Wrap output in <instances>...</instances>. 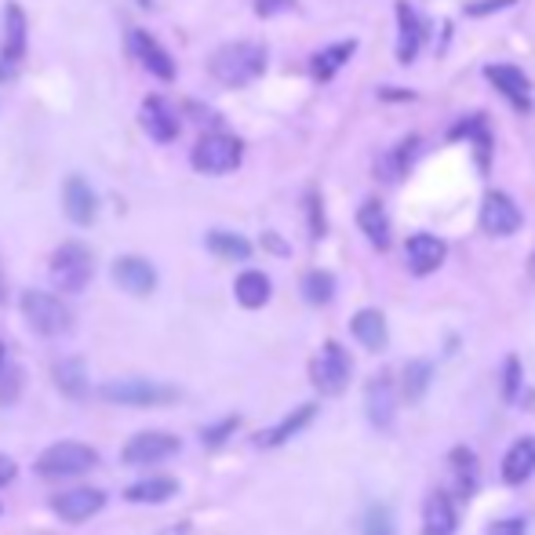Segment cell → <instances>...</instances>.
Returning a JSON list of instances; mask_svg holds the SVG:
<instances>
[{"instance_id":"28","label":"cell","mask_w":535,"mask_h":535,"mask_svg":"<svg viewBox=\"0 0 535 535\" xmlns=\"http://www.w3.org/2000/svg\"><path fill=\"white\" fill-rule=\"evenodd\" d=\"M455 532V506L445 492H434L426 499L423 535H452Z\"/></svg>"},{"instance_id":"17","label":"cell","mask_w":535,"mask_h":535,"mask_svg":"<svg viewBox=\"0 0 535 535\" xmlns=\"http://www.w3.org/2000/svg\"><path fill=\"white\" fill-rule=\"evenodd\" d=\"M394 11H397V62L412 66L415 55H419V48H423V41H426V22L415 15L408 0H397Z\"/></svg>"},{"instance_id":"1","label":"cell","mask_w":535,"mask_h":535,"mask_svg":"<svg viewBox=\"0 0 535 535\" xmlns=\"http://www.w3.org/2000/svg\"><path fill=\"white\" fill-rule=\"evenodd\" d=\"M266 62H270V55H266L263 44L233 41L215 51L212 62H208V73L223 88H248V84H255L266 73Z\"/></svg>"},{"instance_id":"46","label":"cell","mask_w":535,"mask_h":535,"mask_svg":"<svg viewBox=\"0 0 535 535\" xmlns=\"http://www.w3.org/2000/svg\"><path fill=\"white\" fill-rule=\"evenodd\" d=\"M379 99L394 102V99H415V95L412 91H404V88H379Z\"/></svg>"},{"instance_id":"9","label":"cell","mask_w":535,"mask_h":535,"mask_svg":"<svg viewBox=\"0 0 535 535\" xmlns=\"http://www.w3.org/2000/svg\"><path fill=\"white\" fill-rule=\"evenodd\" d=\"M30 48V19L22 11L19 0H4V15H0V59L19 66Z\"/></svg>"},{"instance_id":"48","label":"cell","mask_w":535,"mask_h":535,"mask_svg":"<svg viewBox=\"0 0 535 535\" xmlns=\"http://www.w3.org/2000/svg\"><path fill=\"white\" fill-rule=\"evenodd\" d=\"M4 295H8V281H4V266H0V303H4Z\"/></svg>"},{"instance_id":"38","label":"cell","mask_w":535,"mask_h":535,"mask_svg":"<svg viewBox=\"0 0 535 535\" xmlns=\"http://www.w3.org/2000/svg\"><path fill=\"white\" fill-rule=\"evenodd\" d=\"M233 430H237V415H230V419H223V423L208 426V430L201 434V441H204L208 448H219V445L226 441V437L233 434Z\"/></svg>"},{"instance_id":"35","label":"cell","mask_w":535,"mask_h":535,"mask_svg":"<svg viewBox=\"0 0 535 535\" xmlns=\"http://www.w3.org/2000/svg\"><path fill=\"white\" fill-rule=\"evenodd\" d=\"M306 219H310V237L321 241L324 237V208H321V193L310 190L306 193Z\"/></svg>"},{"instance_id":"27","label":"cell","mask_w":535,"mask_h":535,"mask_svg":"<svg viewBox=\"0 0 535 535\" xmlns=\"http://www.w3.org/2000/svg\"><path fill=\"white\" fill-rule=\"evenodd\" d=\"M357 51V41H343V44H328L324 51H317L310 59V73L317 77V81H332L335 73L343 70L346 62L354 59Z\"/></svg>"},{"instance_id":"2","label":"cell","mask_w":535,"mask_h":535,"mask_svg":"<svg viewBox=\"0 0 535 535\" xmlns=\"http://www.w3.org/2000/svg\"><path fill=\"white\" fill-rule=\"evenodd\" d=\"M99 466V452L81 441H55L48 445L37 463H33V474L44 477V481H70V477H84L88 470Z\"/></svg>"},{"instance_id":"39","label":"cell","mask_w":535,"mask_h":535,"mask_svg":"<svg viewBox=\"0 0 535 535\" xmlns=\"http://www.w3.org/2000/svg\"><path fill=\"white\" fill-rule=\"evenodd\" d=\"M517 394H521V361H517V357H506L503 397L506 401H517Z\"/></svg>"},{"instance_id":"5","label":"cell","mask_w":535,"mask_h":535,"mask_svg":"<svg viewBox=\"0 0 535 535\" xmlns=\"http://www.w3.org/2000/svg\"><path fill=\"white\" fill-rule=\"evenodd\" d=\"M99 397L106 404H121V408H164V404L179 401V390L150 379H110L99 386Z\"/></svg>"},{"instance_id":"24","label":"cell","mask_w":535,"mask_h":535,"mask_svg":"<svg viewBox=\"0 0 535 535\" xmlns=\"http://www.w3.org/2000/svg\"><path fill=\"white\" fill-rule=\"evenodd\" d=\"M233 295H237V303L244 306V310H259V306L270 303L273 295V284L266 273L259 270H244L237 281H233Z\"/></svg>"},{"instance_id":"29","label":"cell","mask_w":535,"mask_h":535,"mask_svg":"<svg viewBox=\"0 0 535 535\" xmlns=\"http://www.w3.org/2000/svg\"><path fill=\"white\" fill-rule=\"evenodd\" d=\"M55 386H59L66 397H73V401H84V397H88V372H84L81 357H66V361L55 364Z\"/></svg>"},{"instance_id":"26","label":"cell","mask_w":535,"mask_h":535,"mask_svg":"<svg viewBox=\"0 0 535 535\" xmlns=\"http://www.w3.org/2000/svg\"><path fill=\"white\" fill-rule=\"evenodd\" d=\"M357 226H361V233L375 244V248H379V252L390 248V219H386V208L379 201L361 204V212H357Z\"/></svg>"},{"instance_id":"7","label":"cell","mask_w":535,"mask_h":535,"mask_svg":"<svg viewBox=\"0 0 535 535\" xmlns=\"http://www.w3.org/2000/svg\"><path fill=\"white\" fill-rule=\"evenodd\" d=\"M350 372H354L350 368V354L339 343H324L321 354L310 361V379L324 397L343 394L346 386H350Z\"/></svg>"},{"instance_id":"31","label":"cell","mask_w":535,"mask_h":535,"mask_svg":"<svg viewBox=\"0 0 535 535\" xmlns=\"http://www.w3.org/2000/svg\"><path fill=\"white\" fill-rule=\"evenodd\" d=\"M303 295H306V303H313V306L332 303L335 277H332V273H324V270H310V273L303 277Z\"/></svg>"},{"instance_id":"52","label":"cell","mask_w":535,"mask_h":535,"mask_svg":"<svg viewBox=\"0 0 535 535\" xmlns=\"http://www.w3.org/2000/svg\"><path fill=\"white\" fill-rule=\"evenodd\" d=\"M0 514H4V510H0Z\"/></svg>"},{"instance_id":"50","label":"cell","mask_w":535,"mask_h":535,"mask_svg":"<svg viewBox=\"0 0 535 535\" xmlns=\"http://www.w3.org/2000/svg\"><path fill=\"white\" fill-rule=\"evenodd\" d=\"M139 8H157V0H139Z\"/></svg>"},{"instance_id":"36","label":"cell","mask_w":535,"mask_h":535,"mask_svg":"<svg viewBox=\"0 0 535 535\" xmlns=\"http://www.w3.org/2000/svg\"><path fill=\"white\" fill-rule=\"evenodd\" d=\"M19 386H22V375L19 368H11L8 361L0 364V404H8L19 397Z\"/></svg>"},{"instance_id":"10","label":"cell","mask_w":535,"mask_h":535,"mask_svg":"<svg viewBox=\"0 0 535 535\" xmlns=\"http://www.w3.org/2000/svg\"><path fill=\"white\" fill-rule=\"evenodd\" d=\"M182 441L175 434H164V430H142V434H135L128 445H124V463L128 466H157L164 463V459H172V455H179Z\"/></svg>"},{"instance_id":"16","label":"cell","mask_w":535,"mask_h":535,"mask_svg":"<svg viewBox=\"0 0 535 535\" xmlns=\"http://www.w3.org/2000/svg\"><path fill=\"white\" fill-rule=\"evenodd\" d=\"M113 281H117V288H124L128 295L142 299V295H150L153 288H157V270H153L150 259L121 255V259L113 263Z\"/></svg>"},{"instance_id":"25","label":"cell","mask_w":535,"mask_h":535,"mask_svg":"<svg viewBox=\"0 0 535 535\" xmlns=\"http://www.w3.org/2000/svg\"><path fill=\"white\" fill-rule=\"evenodd\" d=\"M419 146H423V142L415 139V135H408L401 146H394V150L386 153V157H379V164H375L379 179H386V182L404 179V175H408V168H412V161L419 157Z\"/></svg>"},{"instance_id":"12","label":"cell","mask_w":535,"mask_h":535,"mask_svg":"<svg viewBox=\"0 0 535 535\" xmlns=\"http://www.w3.org/2000/svg\"><path fill=\"white\" fill-rule=\"evenodd\" d=\"M139 121H142V132L150 135L153 142H161V146L175 142V139H179V132H182L179 113H175L172 106L161 99V95H150V99H142Z\"/></svg>"},{"instance_id":"49","label":"cell","mask_w":535,"mask_h":535,"mask_svg":"<svg viewBox=\"0 0 535 535\" xmlns=\"http://www.w3.org/2000/svg\"><path fill=\"white\" fill-rule=\"evenodd\" d=\"M528 277L535 281V252H532V259H528Z\"/></svg>"},{"instance_id":"41","label":"cell","mask_w":535,"mask_h":535,"mask_svg":"<svg viewBox=\"0 0 535 535\" xmlns=\"http://www.w3.org/2000/svg\"><path fill=\"white\" fill-rule=\"evenodd\" d=\"M295 0H255V15L259 19H273V15H284V11H292Z\"/></svg>"},{"instance_id":"33","label":"cell","mask_w":535,"mask_h":535,"mask_svg":"<svg viewBox=\"0 0 535 535\" xmlns=\"http://www.w3.org/2000/svg\"><path fill=\"white\" fill-rule=\"evenodd\" d=\"M452 470H455V485H459V492L474 495L477 466H474V455H470V448H455V452H452Z\"/></svg>"},{"instance_id":"18","label":"cell","mask_w":535,"mask_h":535,"mask_svg":"<svg viewBox=\"0 0 535 535\" xmlns=\"http://www.w3.org/2000/svg\"><path fill=\"white\" fill-rule=\"evenodd\" d=\"M445 241L441 237H434V233H415V237H408V244H404V259H408V270L415 273V277H426V273H434L437 266L445 263Z\"/></svg>"},{"instance_id":"20","label":"cell","mask_w":535,"mask_h":535,"mask_svg":"<svg viewBox=\"0 0 535 535\" xmlns=\"http://www.w3.org/2000/svg\"><path fill=\"white\" fill-rule=\"evenodd\" d=\"M317 419V404H299L288 419H281V423L273 426V430H266V434H259L255 437V445L259 448H281L284 441H292L299 430H306V426Z\"/></svg>"},{"instance_id":"44","label":"cell","mask_w":535,"mask_h":535,"mask_svg":"<svg viewBox=\"0 0 535 535\" xmlns=\"http://www.w3.org/2000/svg\"><path fill=\"white\" fill-rule=\"evenodd\" d=\"M15 474H19V466H15V459L0 452V488H8L11 481H15Z\"/></svg>"},{"instance_id":"8","label":"cell","mask_w":535,"mask_h":535,"mask_svg":"<svg viewBox=\"0 0 535 535\" xmlns=\"http://www.w3.org/2000/svg\"><path fill=\"white\" fill-rule=\"evenodd\" d=\"M102 506H106V492L91 485H73V488H66V492L51 495V510H55V517H62L66 525H84V521H91L95 514H102Z\"/></svg>"},{"instance_id":"14","label":"cell","mask_w":535,"mask_h":535,"mask_svg":"<svg viewBox=\"0 0 535 535\" xmlns=\"http://www.w3.org/2000/svg\"><path fill=\"white\" fill-rule=\"evenodd\" d=\"M485 77L492 81V88L510 99L521 113L532 110V81L525 77V70H517L514 62H495V66H485Z\"/></svg>"},{"instance_id":"3","label":"cell","mask_w":535,"mask_h":535,"mask_svg":"<svg viewBox=\"0 0 535 535\" xmlns=\"http://www.w3.org/2000/svg\"><path fill=\"white\" fill-rule=\"evenodd\" d=\"M91 273H95V255L81 241H66L51 252L48 277L62 295H81L91 284Z\"/></svg>"},{"instance_id":"19","label":"cell","mask_w":535,"mask_h":535,"mask_svg":"<svg viewBox=\"0 0 535 535\" xmlns=\"http://www.w3.org/2000/svg\"><path fill=\"white\" fill-rule=\"evenodd\" d=\"M368 419H372L375 430H390L394 426V415H397V390H394V379L390 375H375L372 383H368Z\"/></svg>"},{"instance_id":"30","label":"cell","mask_w":535,"mask_h":535,"mask_svg":"<svg viewBox=\"0 0 535 535\" xmlns=\"http://www.w3.org/2000/svg\"><path fill=\"white\" fill-rule=\"evenodd\" d=\"M208 244V252H215L219 259H230V263H244V259H252V241L241 237V233H230V230H212L204 237Z\"/></svg>"},{"instance_id":"42","label":"cell","mask_w":535,"mask_h":535,"mask_svg":"<svg viewBox=\"0 0 535 535\" xmlns=\"http://www.w3.org/2000/svg\"><path fill=\"white\" fill-rule=\"evenodd\" d=\"M182 113H186V117H193L197 124H219V113L208 110V106H201V102H186V106H182Z\"/></svg>"},{"instance_id":"47","label":"cell","mask_w":535,"mask_h":535,"mask_svg":"<svg viewBox=\"0 0 535 535\" xmlns=\"http://www.w3.org/2000/svg\"><path fill=\"white\" fill-rule=\"evenodd\" d=\"M8 81H15V66L0 59V84H8Z\"/></svg>"},{"instance_id":"45","label":"cell","mask_w":535,"mask_h":535,"mask_svg":"<svg viewBox=\"0 0 535 535\" xmlns=\"http://www.w3.org/2000/svg\"><path fill=\"white\" fill-rule=\"evenodd\" d=\"M263 248H270L273 255H288V244H284L277 233H263Z\"/></svg>"},{"instance_id":"23","label":"cell","mask_w":535,"mask_h":535,"mask_svg":"<svg viewBox=\"0 0 535 535\" xmlns=\"http://www.w3.org/2000/svg\"><path fill=\"white\" fill-rule=\"evenodd\" d=\"M350 332H354V339L364 346V350H372V354H379V350H386V339H390V332H386V317L379 310H361L350 321Z\"/></svg>"},{"instance_id":"43","label":"cell","mask_w":535,"mask_h":535,"mask_svg":"<svg viewBox=\"0 0 535 535\" xmlns=\"http://www.w3.org/2000/svg\"><path fill=\"white\" fill-rule=\"evenodd\" d=\"M488 535H525V521H517V517H510V521H495V525L488 528Z\"/></svg>"},{"instance_id":"40","label":"cell","mask_w":535,"mask_h":535,"mask_svg":"<svg viewBox=\"0 0 535 535\" xmlns=\"http://www.w3.org/2000/svg\"><path fill=\"white\" fill-rule=\"evenodd\" d=\"M517 0H477V4H466V15L470 19H481V15H495V11H506Z\"/></svg>"},{"instance_id":"37","label":"cell","mask_w":535,"mask_h":535,"mask_svg":"<svg viewBox=\"0 0 535 535\" xmlns=\"http://www.w3.org/2000/svg\"><path fill=\"white\" fill-rule=\"evenodd\" d=\"M364 535H394L386 506H372V510H368V517H364Z\"/></svg>"},{"instance_id":"13","label":"cell","mask_w":535,"mask_h":535,"mask_svg":"<svg viewBox=\"0 0 535 535\" xmlns=\"http://www.w3.org/2000/svg\"><path fill=\"white\" fill-rule=\"evenodd\" d=\"M481 230L492 233V237H510V233L521 230V208L514 204V197L492 190L485 193L481 201Z\"/></svg>"},{"instance_id":"32","label":"cell","mask_w":535,"mask_h":535,"mask_svg":"<svg viewBox=\"0 0 535 535\" xmlns=\"http://www.w3.org/2000/svg\"><path fill=\"white\" fill-rule=\"evenodd\" d=\"M448 139H474L477 142V157H481V164H488V128H485V117H466L463 124H455L452 132H448Z\"/></svg>"},{"instance_id":"4","label":"cell","mask_w":535,"mask_h":535,"mask_svg":"<svg viewBox=\"0 0 535 535\" xmlns=\"http://www.w3.org/2000/svg\"><path fill=\"white\" fill-rule=\"evenodd\" d=\"M241 161H244V142L226 132L201 135V142L190 150L193 172H201V175H230L241 168Z\"/></svg>"},{"instance_id":"51","label":"cell","mask_w":535,"mask_h":535,"mask_svg":"<svg viewBox=\"0 0 535 535\" xmlns=\"http://www.w3.org/2000/svg\"><path fill=\"white\" fill-rule=\"evenodd\" d=\"M4 361H8V354H4V343H0V364H4Z\"/></svg>"},{"instance_id":"21","label":"cell","mask_w":535,"mask_h":535,"mask_svg":"<svg viewBox=\"0 0 535 535\" xmlns=\"http://www.w3.org/2000/svg\"><path fill=\"white\" fill-rule=\"evenodd\" d=\"M535 474V437H521L510 445L503 459V481L506 485H525L528 477Z\"/></svg>"},{"instance_id":"11","label":"cell","mask_w":535,"mask_h":535,"mask_svg":"<svg viewBox=\"0 0 535 535\" xmlns=\"http://www.w3.org/2000/svg\"><path fill=\"white\" fill-rule=\"evenodd\" d=\"M128 51L135 55V62H139L142 70L153 73L157 81H175V59H172V51L164 48L153 33L146 30H128Z\"/></svg>"},{"instance_id":"34","label":"cell","mask_w":535,"mask_h":535,"mask_svg":"<svg viewBox=\"0 0 535 535\" xmlns=\"http://www.w3.org/2000/svg\"><path fill=\"white\" fill-rule=\"evenodd\" d=\"M430 379H434V372H430V364L426 361H412L408 368H404V401H419V397L426 394V386H430Z\"/></svg>"},{"instance_id":"22","label":"cell","mask_w":535,"mask_h":535,"mask_svg":"<svg viewBox=\"0 0 535 535\" xmlns=\"http://www.w3.org/2000/svg\"><path fill=\"white\" fill-rule=\"evenodd\" d=\"M175 495H179V481H175V477H142V481L124 488V499H128V503H146V506L168 503Z\"/></svg>"},{"instance_id":"6","label":"cell","mask_w":535,"mask_h":535,"mask_svg":"<svg viewBox=\"0 0 535 535\" xmlns=\"http://www.w3.org/2000/svg\"><path fill=\"white\" fill-rule=\"evenodd\" d=\"M22 317H26V324H30L33 332L48 335V339H55V335H66L73 328V310H70V306L62 303L59 295L37 292V288L22 292Z\"/></svg>"},{"instance_id":"15","label":"cell","mask_w":535,"mask_h":535,"mask_svg":"<svg viewBox=\"0 0 535 535\" xmlns=\"http://www.w3.org/2000/svg\"><path fill=\"white\" fill-rule=\"evenodd\" d=\"M62 212L73 226H91L99 219V193L91 190L81 175H70L62 186Z\"/></svg>"}]
</instances>
